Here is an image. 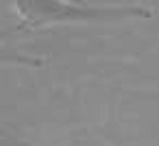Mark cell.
Returning a JSON list of instances; mask_svg holds the SVG:
<instances>
[{
	"instance_id": "obj_1",
	"label": "cell",
	"mask_w": 159,
	"mask_h": 146,
	"mask_svg": "<svg viewBox=\"0 0 159 146\" xmlns=\"http://www.w3.org/2000/svg\"><path fill=\"white\" fill-rule=\"evenodd\" d=\"M11 11L18 18L20 29H48L61 24H98V22H122V20H148L155 16L144 5H87L68 0H16Z\"/></svg>"
}]
</instances>
